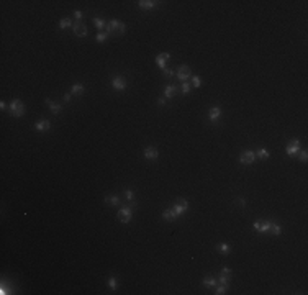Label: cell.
Returning a JSON list of instances; mask_svg holds the SVG:
<instances>
[{"mask_svg":"<svg viewBox=\"0 0 308 295\" xmlns=\"http://www.w3.org/2000/svg\"><path fill=\"white\" fill-rule=\"evenodd\" d=\"M10 113H12L13 117H17V118L23 117L25 115V105H23V102L18 100V98H15V100L10 103Z\"/></svg>","mask_w":308,"mask_h":295,"instance_id":"obj_1","label":"cell"},{"mask_svg":"<svg viewBox=\"0 0 308 295\" xmlns=\"http://www.w3.org/2000/svg\"><path fill=\"white\" fill-rule=\"evenodd\" d=\"M131 218H133V213H131V208H129V207H123V208L118 211V220L121 221V223H129Z\"/></svg>","mask_w":308,"mask_h":295,"instance_id":"obj_2","label":"cell"},{"mask_svg":"<svg viewBox=\"0 0 308 295\" xmlns=\"http://www.w3.org/2000/svg\"><path fill=\"white\" fill-rule=\"evenodd\" d=\"M256 153L254 151H244L241 156H239V162L241 164H244V166H249V164H253L254 161H256Z\"/></svg>","mask_w":308,"mask_h":295,"instance_id":"obj_3","label":"cell"},{"mask_svg":"<svg viewBox=\"0 0 308 295\" xmlns=\"http://www.w3.org/2000/svg\"><path fill=\"white\" fill-rule=\"evenodd\" d=\"M298 151H300V139H292L285 148V153L289 154V156H295Z\"/></svg>","mask_w":308,"mask_h":295,"instance_id":"obj_4","label":"cell"},{"mask_svg":"<svg viewBox=\"0 0 308 295\" xmlns=\"http://www.w3.org/2000/svg\"><path fill=\"white\" fill-rule=\"evenodd\" d=\"M126 79H125L123 76H117V77H113V80H112V87L115 90H125L126 89Z\"/></svg>","mask_w":308,"mask_h":295,"instance_id":"obj_5","label":"cell"},{"mask_svg":"<svg viewBox=\"0 0 308 295\" xmlns=\"http://www.w3.org/2000/svg\"><path fill=\"white\" fill-rule=\"evenodd\" d=\"M187 208H189V202H187L185 199H180V200L177 202V203H175L174 207H172V210L175 211V215H177V216H180V215L184 213V211H185Z\"/></svg>","mask_w":308,"mask_h":295,"instance_id":"obj_6","label":"cell"},{"mask_svg":"<svg viewBox=\"0 0 308 295\" xmlns=\"http://www.w3.org/2000/svg\"><path fill=\"white\" fill-rule=\"evenodd\" d=\"M190 76L192 74H190V67L189 66L184 64V66H180L179 69H177V77H179L180 82H185L187 79H190Z\"/></svg>","mask_w":308,"mask_h":295,"instance_id":"obj_7","label":"cell"},{"mask_svg":"<svg viewBox=\"0 0 308 295\" xmlns=\"http://www.w3.org/2000/svg\"><path fill=\"white\" fill-rule=\"evenodd\" d=\"M158 156H159V153H158V149H156L154 146L144 148V158H146V159H149V161H156V159H158Z\"/></svg>","mask_w":308,"mask_h":295,"instance_id":"obj_8","label":"cell"},{"mask_svg":"<svg viewBox=\"0 0 308 295\" xmlns=\"http://www.w3.org/2000/svg\"><path fill=\"white\" fill-rule=\"evenodd\" d=\"M74 33H76V36H79V38H85L88 35V30L84 23H76L74 25Z\"/></svg>","mask_w":308,"mask_h":295,"instance_id":"obj_9","label":"cell"},{"mask_svg":"<svg viewBox=\"0 0 308 295\" xmlns=\"http://www.w3.org/2000/svg\"><path fill=\"white\" fill-rule=\"evenodd\" d=\"M270 221H256V223L253 225L254 226V230L256 231H259V233H264V231H270Z\"/></svg>","mask_w":308,"mask_h":295,"instance_id":"obj_10","label":"cell"},{"mask_svg":"<svg viewBox=\"0 0 308 295\" xmlns=\"http://www.w3.org/2000/svg\"><path fill=\"white\" fill-rule=\"evenodd\" d=\"M220 117H221V108L220 107H211L210 113H208V120L215 123L216 120H220Z\"/></svg>","mask_w":308,"mask_h":295,"instance_id":"obj_11","label":"cell"},{"mask_svg":"<svg viewBox=\"0 0 308 295\" xmlns=\"http://www.w3.org/2000/svg\"><path fill=\"white\" fill-rule=\"evenodd\" d=\"M170 59V54L169 53H161L158 58H156V64H158L161 69H166V63Z\"/></svg>","mask_w":308,"mask_h":295,"instance_id":"obj_12","label":"cell"},{"mask_svg":"<svg viewBox=\"0 0 308 295\" xmlns=\"http://www.w3.org/2000/svg\"><path fill=\"white\" fill-rule=\"evenodd\" d=\"M138 3H139V8L143 10H153L158 7V2H154V0H141Z\"/></svg>","mask_w":308,"mask_h":295,"instance_id":"obj_13","label":"cell"},{"mask_svg":"<svg viewBox=\"0 0 308 295\" xmlns=\"http://www.w3.org/2000/svg\"><path fill=\"white\" fill-rule=\"evenodd\" d=\"M49 128H51V123L48 120H39V121H36V125H35L36 131H48Z\"/></svg>","mask_w":308,"mask_h":295,"instance_id":"obj_14","label":"cell"},{"mask_svg":"<svg viewBox=\"0 0 308 295\" xmlns=\"http://www.w3.org/2000/svg\"><path fill=\"white\" fill-rule=\"evenodd\" d=\"M118 27H120L118 20H110V22L107 23V27H105V31L107 33H115V31H118Z\"/></svg>","mask_w":308,"mask_h":295,"instance_id":"obj_15","label":"cell"},{"mask_svg":"<svg viewBox=\"0 0 308 295\" xmlns=\"http://www.w3.org/2000/svg\"><path fill=\"white\" fill-rule=\"evenodd\" d=\"M46 103H48L49 110H51V112H53V113H54V115H59V113H61V110H62V107L59 105V103H54L53 100H49V98H48V100H46Z\"/></svg>","mask_w":308,"mask_h":295,"instance_id":"obj_16","label":"cell"},{"mask_svg":"<svg viewBox=\"0 0 308 295\" xmlns=\"http://www.w3.org/2000/svg\"><path fill=\"white\" fill-rule=\"evenodd\" d=\"M175 94H177V87H175V85H167V87L164 89V97H166V98H172Z\"/></svg>","mask_w":308,"mask_h":295,"instance_id":"obj_17","label":"cell"},{"mask_svg":"<svg viewBox=\"0 0 308 295\" xmlns=\"http://www.w3.org/2000/svg\"><path fill=\"white\" fill-rule=\"evenodd\" d=\"M71 94L72 95H82V94H84V85H82V84H74V85H72V89H71Z\"/></svg>","mask_w":308,"mask_h":295,"instance_id":"obj_18","label":"cell"},{"mask_svg":"<svg viewBox=\"0 0 308 295\" xmlns=\"http://www.w3.org/2000/svg\"><path fill=\"white\" fill-rule=\"evenodd\" d=\"M162 218H164V220H167V221H172V220H175V218H177V215H175V211L172 210V208H169V210H166L164 213H162Z\"/></svg>","mask_w":308,"mask_h":295,"instance_id":"obj_19","label":"cell"},{"mask_svg":"<svg viewBox=\"0 0 308 295\" xmlns=\"http://www.w3.org/2000/svg\"><path fill=\"white\" fill-rule=\"evenodd\" d=\"M105 202H107L108 205H113V207H117V205H120V203H121V202H120V199H118L117 195H108L107 199H105Z\"/></svg>","mask_w":308,"mask_h":295,"instance_id":"obj_20","label":"cell"},{"mask_svg":"<svg viewBox=\"0 0 308 295\" xmlns=\"http://www.w3.org/2000/svg\"><path fill=\"white\" fill-rule=\"evenodd\" d=\"M216 279L215 277H211V276H208V277H205L203 279V285H207V287H213V285H216Z\"/></svg>","mask_w":308,"mask_h":295,"instance_id":"obj_21","label":"cell"},{"mask_svg":"<svg viewBox=\"0 0 308 295\" xmlns=\"http://www.w3.org/2000/svg\"><path fill=\"white\" fill-rule=\"evenodd\" d=\"M218 251H220L221 254H228V252L231 251V246L226 244V243H221V244H218Z\"/></svg>","mask_w":308,"mask_h":295,"instance_id":"obj_22","label":"cell"},{"mask_svg":"<svg viewBox=\"0 0 308 295\" xmlns=\"http://www.w3.org/2000/svg\"><path fill=\"white\" fill-rule=\"evenodd\" d=\"M93 25H95V27H97L98 30H103V28H105V27H107V23H105V22H103V20H102V18H97V17H95V18H93Z\"/></svg>","mask_w":308,"mask_h":295,"instance_id":"obj_23","label":"cell"},{"mask_svg":"<svg viewBox=\"0 0 308 295\" xmlns=\"http://www.w3.org/2000/svg\"><path fill=\"white\" fill-rule=\"evenodd\" d=\"M256 156H259L261 159H267L269 158V151L267 149H264V148H261L257 153H256Z\"/></svg>","mask_w":308,"mask_h":295,"instance_id":"obj_24","label":"cell"},{"mask_svg":"<svg viewBox=\"0 0 308 295\" xmlns=\"http://www.w3.org/2000/svg\"><path fill=\"white\" fill-rule=\"evenodd\" d=\"M108 287H110L112 290H117V287H118V281H117V277H110V279H108Z\"/></svg>","mask_w":308,"mask_h":295,"instance_id":"obj_25","label":"cell"},{"mask_svg":"<svg viewBox=\"0 0 308 295\" xmlns=\"http://www.w3.org/2000/svg\"><path fill=\"white\" fill-rule=\"evenodd\" d=\"M71 25H72L71 20H69V18H64V20H61V22H59V28H61V30H66V28H69Z\"/></svg>","mask_w":308,"mask_h":295,"instance_id":"obj_26","label":"cell"},{"mask_svg":"<svg viewBox=\"0 0 308 295\" xmlns=\"http://www.w3.org/2000/svg\"><path fill=\"white\" fill-rule=\"evenodd\" d=\"M270 231H272L274 235H280V233H282V228H280V225L272 223V225H270Z\"/></svg>","mask_w":308,"mask_h":295,"instance_id":"obj_27","label":"cell"},{"mask_svg":"<svg viewBox=\"0 0 308 295\" xmlns=\"http://www.w3.org/2000/svg\"><path fill=\"white\" fill-rule=\"evenodd\" d=\"M107 38H108V33L107 31H100V33L97 35V41H98V43H103Z\"/></svg>","mask_w":308,"mask_h":295,"instance_id":"obj_28","label":"cell"},{"mask_svg":"<svg viewBox=\"0 0 308 295\" xmlns=\"http://www.w3.org/2000/svg\"><path fill=\"white\" fill-rule=\"evenodd\" d=\"M231 274H233V271L229 267H223L221 269V276H224V277H231Z\"/></svg>","mask_w":308,"mask_h":295,"instance_id":"obj_29","label":"cell"},{"mask_svg":"<svg viewBox=\"0 0 308 295\" xmlns=\"http://www.w3.org/2000/svg\"><path fill=\"white\" fill-rule=\"evenodd\" d=\"M192 84H194V87H200V84H202L200 77H198V76H194V77H192Z\"/></svg>","mask_w":308,"mask_h":295,"instance_id":"obj_30","label":"cell"},{"mask_svg":"<svg viewBox=\"0 0 308 295\" xmlns=\"http://www.w3.org/2000/svg\"><path fill=\"white\" fill-rule=\"evenodd\" d=\"M123 195H125V199H126L128 202H129V200H133V190L126 189V190H125V194H123Z\"/></svg>","mask_w":308,"mask_h":295,"instance_id":"obj_31","label":"cell"},{"mask_svg":"<svg viewBox=\"0 0 308 295\" xmlns=\"http://www.w3.org/2000/svg\"><path fill=\"white\" fill-rule=\"evenodd\" d=\"M226 289H228L226 285H220V287L216 289V292H215V293H216V295H223V293H226Z\"/></svg>","mask_w":308,"mask_h":295,"instance_id":"obj_32","label":"cell"},{"mask_svg":"<svg viewBox=\"0 0 308 295\" xmlns=\"http://www.w3.org/2000/svg\"><path fill=\"white\" fill-rule=\"evenodd\" d=\"M190 92V85L187 82H182V94H189Z\"/></svg>","mask_w":308,"mask_h":295,"instance_id":"obj_33","label":"cell"},{"mask_svg":"<svg viewBox=\"0 0 308 295\" xmlns=\"http://www.w3.org/2000/svg\"><path fill=\"white\" fill-rule=\"evenodd\" d=\"M220 284H221V285H226V287H228V284H229V277L220 276Z\"/></svg>","mask_w":308,"mask_h":295,"instance_id":"obj_34","label":"cell"},{"mask_svg":"<svg viewBox=\"0 0 308 295\" xmlns=\"http://www.w3.org/2000/svg\"><path fill=\"white\" fill-rule=\"evenodd\" d=\"M162 72H164L166 77H172V76H174V71H172V69H167V67H166V69H162Z\"/></svg>","mask_w":308,"mask_h":295,"instance_id":"obj_35","label":"cell"},{"mask_svg":"<svg viewBox=\"0 0 308 295\" xmlns=\"http://www.w3.org/2000/svg\"><path fill=\"white\" fill-rule=\"evenodd\" d=\"M306 159H308V153L306 151H302L300 153V161L302 162H306Z\"/></svg>","mask_w":308,"mask_h":295,"instance_id":"obj_36","label":"cell"},{"mask_svg":"<svg viewBox=\"0 0 308 295\" xmlns=\"http://www.w3.org/2000/svg\"><path fill=\"white\" fill-rule=\"evenodd\" d=\"M125 30H126V25L120 22V27H118V33H125Z\"/></svg>","mask_w":308,"mask_h":295,"instance_id":"obj_37","label":"cell"},{"mask_svg":"<svg viewBox=\"0 0 308 295\" xmlns=\"http://www.w3.org/2000/svg\"><path fill=\"white\" fill-rule=\"evenodd\" d=\"M74 17H76V20H80V18H82V12H80V10H76V12H74Z\"/></svg>","mask_w":308,"mask_h":295,"instance_id":"obj_38","label":"cell"},{"mask_svg":"<svg viewBox=\"0 0 308 295\" xmlns=\"http://www.w3.org/2000/svg\"><path fill=\"white\" fill-rule=\"evenodd\" d=\"M158 105H159V107H162V105H166V97H162V98H159V100H158Z\"/></svg>","mask_w":308,"mask_h":295,"instance_id":"obj_39","label":"cell"},{"mask_svg":"<svg viewBox=\"0 0 308 295\" xmlns=\"http://www.w3.org/2000/svg\"><path fill=\"white\" fill-rule=\"evenodd\" d=\"M71 95L72 94H64V102H69L71 100Z\"/></svg>","mask_w":308,"mask_h":295,"instance_id":"obj_40","label":"cell"},{"mask_svg":"<svg viewBox=\"0 0 308 295\" xmlns=\"http://www.w3.org/2000/svg\"><path fill=\"white\" fill-rule=\"evenodd\" d=\"M239 200V205H241V207H246V200H244V199H238Z\"/></svg>","mask_w":308,"mask_h":295,"instance_id":"obj_41","label":"cell"},{"mask_svg":"<svg viewBox=\"0 0 308 295\" xmlns=\"http://www.w3.org/2000/svg\"><path fill=\"white\" fill-rule=\"evenodd\" d=\"M5 107H7V105H5V102H0V108H2V110H5Z\"/></svg>","mask_w":308,"mask_h":295,"instance_id":"obj_42","label":"cell"}]
</instances>
